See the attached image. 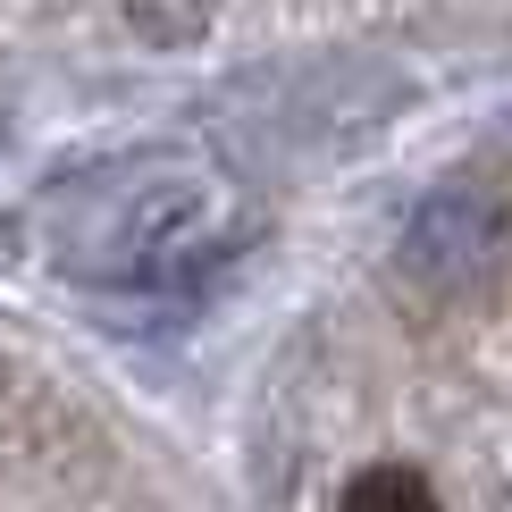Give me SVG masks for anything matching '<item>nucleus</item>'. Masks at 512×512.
Here are the masks:
<instances>
[{"instance_id":"f257e3e1","label":"nucleus","mask_w":512,"mask_h":512,"mask_svg":"<svg viewBox=\"0 0 512 512\" xmlns=\"http://www.w3.org/2000/svg\"><path fill=\"white\" fill-rule=\"evenodd\" d=\"M210 252H219V177H202L177 152H152L126 168V185H101V219L68 236V269L110 286H168Z\"/></svg>"},{"instance_id":"7ed1b4c3","label":"nucleus","mask_w":512,"mask_h":512,"mask_svg":"<svg viewBox=\"0 0 512 512\" xmlns=\"http://www.w3.org/2000/svg\"><path fill=\"white\" fill-rule=\"evenodd\" d=\"M345 504L353 512H370V504H437V487L420 479V471H361V479H345Z\"/></svg>"},{"instance_id":"f03ea898","label":"nucleus","mask_w":512,"mask_h":512,"mask_svg":"<svg viewBox=\"0 0 512 512\" xmlns=\"http://www.w3.org/2000/svg\"><path fill=\"white\" fill-rule=\"evenodd\" d=\"M512 261V227L504 210L479 194V185H454L403 227V277L437 303H462V294H487V269Z\"/></svg>"}]
</instances>
